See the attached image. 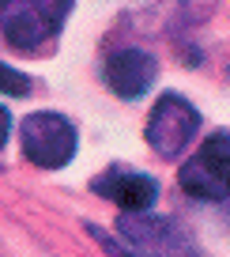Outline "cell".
Returning a JSON list of instances; mask_svg holds the SVG:
<instances>
[{
  "mask_svg": "<svg viewBox=\"0 0 230 257\" xmlns=\"http://www.w3.org/2000/svg\"><path fill=\"white\" fill-rule=\"evenodd\" d=\"M200 128V110L192 102H185L181 95H162L159 102H155V110H151L147 117V144L155 148V152L162 155V159H174V155H181V148L189 144L192 137H196Z\"/></svg>",
  "mask_w": 230,
  "mask_h": 257,
  "instance_id": "5b68a950",
  "label": "cell"
},
{
  "mask_svg": "<svg viewBox=\"0 0 230 257\" xmlns=\"http://www.w3.org/2000/svg\"><path fill=\"white\" fill-rule=\"evenodd\" d=\"M76 0H19L16 8L4 16V38L19 53H46L53 49L64 19H68Z\"/></svg>",
  "mask_w": 230,
  "mask_h": 257,
  "instance_id": "6da1fadb",
  "label": "cell"
},
{
  "mask_svg": "<svg viewBox=\"0 0 230 257\" xmlns=\"http://www.w3.org/2000/svg\"><path fill=\"white\" fill-rule=\"evenodd\" d=\"M87 231H91V238H98V242H102V249H106L110 257H136L132 249H125V246H121L117 238H110V234H106L102 227H87Z\"/></svg>",
  "mask_w": 230,
  "mask_h": 257,
  "instance_id": "9c48e42d",
  "label": "cell"
},
{
  "mask_svg": "<svg viewBox=\"0 0 230 257\" xmlns=\"http://www.w3.org/2000/svg\"><path fill=\"white\" fill-rule=\"evenodd\" d=\"M8 4H12V0H0V8H8Z\"/></svg>",
  "mask_w": 230,
  "mask_h": 257,
  "instance_id": "8fae6325",
  "label": "cell"
},
{
  "mask_svg": "<svg viewBox=\"0 0 230 257\" xmlns=\"http://www.w3.org/2000/svg\"><path fill=\"white\" fill-rule=\"evenodd\" d=\"M181 189L196 201H226L230 197V133H211L200 152L177 174Z\"/></svg>",
  "mask_w": 230,
  "mask_h": 257,
  "instance_id": "7a4b0ae2",
  "label": "cell"
},
{
  "mask_svg": "<svg viewBox=\"0 0 230 257\" xmlns=\"http://www.w3.org/2000/svg\"><path fill=\"white\" fill-rule=\"evenodd\" d=\"M19 140H23V155L31 163H38V167H64V163L76 155V128H72L68 117H61V113H31V117H23V125H19Z\"/></svg>",
  "mask_w": 230,
  "mask_h": 257,
  "instance_id": "277c9868",
  "label": "cell"
},
{
  "mask_svg": "<svg viewBox=\"0 0 230 257\" xmlns=\"http://www.w3.org/2000/svg\"><path fill=\"white\" fill-rule=\"evenodd\" d=\"M155 76H159V64L143 49H117L106 61V83L121 98H140L155 83Z\"/></svg>",
  "mask_w": 230,
  "mask_h": 257,
  "instance_id": "52a82bcc",
  "label": "cell"
},
{
  "mask_svg": "<svg viewBox=\"0 0 230 257\" xmlns=\"http://www.w3.org/2000/svg\"><path fill=\"white\" fill-rule=\"evenodd\" d=\"M8 133H12V117H8V110L0 106V148H4V140H8Z\"/></svg>",
  "mask_w": 230,
  "mask_h": 257,
  "instance_id": "30bf717a",
  "label": "cell"
},
{
  "mask_svg": "<svg viewBox=\"0 0 230 257\" xmlns=\"http://www.w3.org/2000/svg\"><path fill=\"white\" fill-rule=\"evenodd\" d=\"M0 91L4 95H27L31 91V80L23 72H16L12 64H0Z\"/></svg>",
  "mask_w": 230,
  "mask_h": 257,
  "instance_id": "ba28073f",
  "label": "cell"
},
{
  "mask_svg": "<svg viewBox=\"0 0 230 257\" xmlns=\"http://www.w3.org/2000/svg\"><path fill=\"white\" fill-rule=\"evenodd\" d=\"M91 189L102 193V197H110L117 208H125L128 216H143V212L155 204V197H159V185H155V178L140 174V170H125V167H110L106 174H98L95 182H91Z\"/></svg>",
  "mask_w": 230,
  "mask_h": 257,
  "instance_id": "8992f818",
  "label": "cell"
},
{
  "mask_svg": "<svg viewBox=\"0 0 230 257\" xmlns=\"http://www.w3.org/2000/svg\"><path fill=\"white\" fill-rule=\"evenodd\" d=\"M121 234L132 242L136 257H200L192 234L177 219H166V216H147V212L143 216H125Z\"/></svg>",
  "mask_w": 230,
  "mask_h": 257,
  "instance_id": "3957f363",
  "label": "cell"
}]
</instances>
